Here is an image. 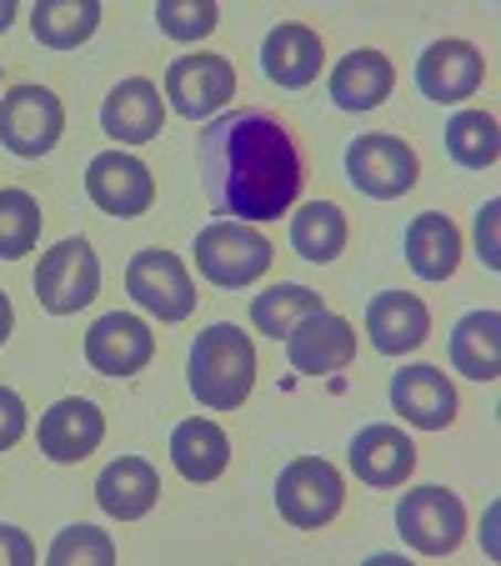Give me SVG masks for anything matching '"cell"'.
Wrapping results in <instances>:
<instances>
[{
  "label": "cell",
  "instance_id": "obj_1",
  "mask_svg": "<svg viewBox=\"0 0 501 566\" xmlns=\"http://www.w3.org/2000/svg\"><path fill=\"white\" fill-rule=\"evenodd\" d=\"M201 186L211 211L281 221L301 196V150L271 111H231L201 130Z\"/></svg>",
  "mask_w": 501,
  "mask_h": 566
},
{
  "label": "cell",
  "instance_id": "obj_2",
  "mask_svg": "<svg viewBox=\"0 0 501 566\" xmlns=\"http://www.w3.org/2000/svg\"><path fill=\"white\" fill-rule=\"evenodd\" d=\"M186 381L201 407L236 411L257 386V346L236 321H216L191 342V366Z\"/></svg>",
  "mask_w": 501,
  "mask_h": 566
},
{
  "label": "cell",
  "instance_id": "obj_3",
  "mask_svg": "<svg viewBox=\"0 0 501 566\" xmlns=\"http://www.w3.org/2000/svg\"><path fill=\"white\" fill-rule=\"evenodd\" d=\"M196 266L211 286L241 291L271 271V241L246 221H211L196 235Z\"/></svg>",
  "mask_w": 501,
  "mask_h": 566
},
{
  "label": "cell",
  "instance_id": "obj_4",
  "mask_svg": "<svg viewBox=\"0 0 501 566\" xmlns=\"http://www.w3.org/2000/svg\"><path fill=\"white\" fill-rule=\"evenodd\" d=\"M346 506V481L342 471L321 457H296L291 467H281L276 476V512L286 516L301 532H316V526H331L336 512Z\"/></svg>",
  "mask_w": 501,
  "mask_h": 566
},
{
  "label": "cell",
  "instance_id": "obj_5",
  "mask_svg": "<svg viewBox=\"0 0 501 566\" xmlns=\"http://www.w3.org/2000/svg\"><path fill=\"white\" fill-rule=\"evenodd\" d=\"M101 291V261L91 251L86 235H65L61 247H51L35 266V301L51 316H71V311L91 306Z\"/></svg>",
  "mask_w": 501,
  "mask_h": 566
},
{
  "label": "cell",
  "instance_id": "obj_6",
  "mask_svg": "<svg viewBox=\"0 0 501 566\" xmlns=\"http://www.w3.org/2000/svg\"><path fill=\"white\" fill-rule=\"evenodd\" d=\"M396 532L411 552L447 556L467 536V512H461L457 492H447V486H411L396 506Z\"/></svg>",
  "mask_w": 501,
  "mask_h": 566
},
{
  "label": "cell",
  "instance_id": "obj_7",
  "mask_svg": "<svg viewBox=\"0 0 501 566\" xmlns=\"http://www.w3.org/2000/svg\"><path fill=\"white\" fill-rule=\"evenodd\" d=\"M65 130V106L45 86H11L0 101V146L21 160H35L55 150Z\"/></svg>",
  "mask_w": 501,
  "mask_h": 566
},
{
  "label": "cell",
  "instance_id": "obj_8",
  "mask_svg": "<svg viewBox=\"0 0 501 566\" xmlns=\"http://www.w3.org/2000/svg\"><path fill=\"white\" fill-rule=\"evenodd\" d=\"M416 176H421L416 150L406 146L401 136L372 130V136H356L352 146H346V181H352L362 196L396 201V196H406L416 186Z\"/></svg>",
  "mask_w": 501,
  "mask_h": 566
},
{
  "label": "cell",
  "instance_id": "obj_9",
  "mask_svg": "<svg viewBox=\"0 0 501 566\" xmlns=\"http://www.w3.org/2000/svg\"><path fill=\"white\" fill-rule=\"evenodd\" d=\"M126 291L140 311H150L156 321H186L196 311V286L191 271L181 266V256L171 251H136L126 266Z\"/></svg>",
  "mask_w": 501,
  "mask_h": 566
},
{
  "label": "cell",
  "instance_id": "obj_10",
  "mask_svg": "<svg viewBox=\"0 0 501 566\" xmlns=\"http://www.w3.org/2000/svg\"><path fill=\"white\" fill-rule=\"evenodd\" d=\"M231 91H236L231 61L211 55V51L181 55V61H171V71H166V96H171V106L181 111L186 120L216 116V111L231 101Z\"/></svg>",
  "mask_w": 501,
  "mask_h": 566
},
{
  "label": "cell",
  "instance_id": "obj_11",
  "mask_svg": "<svg viewBox=\"0 0 501 566\" xmlns=\"http://www.w3.org/2000/svg\"><path fill=\"white\" fill-rule=\"evenodd\" d=\"M281 342H286V361L296 366L301 376H336L342 366H352V356H356L352 321L336 316V311H316V316L296 321Z\"/></svg>",
  "mask_w": 501,
  "mask_h": 566
},
{
  "label": "cell",
  "instance_id": "obj_12",
  "mask_svg": "<svg viewBox=\"0 0 501 566\" xmlns=\"http://www.w3.org/2000/svg\"><path fill=\"white\" fill-rule=\"evenodd\" d=\"M86 196L106 216H146L156 201V181H150L146 160L126 156V150H101L86 166Z\"/></svg>",
  "mask_w": 501,
  "mask_h": 566
},
{
  "label": "cell",
  "instance_id": "obj_13",
  "mask_svg": "<svg viewBox=\"0 0 501 566\" xmlns=\"http://www.w3.org/2000/svg\"><path fill=\"white\" fill-rule=\"evenodd\" d=\"M481 81H487V61L471 41H431L416 61V86L437 106L467 101L471 91H481Z\"/></svg>",
  "mask_w": 501,
  "mask_h": 566
},
{
  "label": "cell",
  "instance_id": "obj_14",
  "mask_svg": "<svg viewBox=\"0 0 501 566\" xmlns=\"http://www.w3.org/2000/svg\"><path fill=\"white\" fill-rule=\"evenodd\" d=\"M150 356H156V336L146 321L126 311H111L86 332V361L101 376H136L140 366H150Z\"/></svg>",
  "mask_w": 501,
  "mask_h": 566
},
{
  "label": "cell",
  "instance_id": "obj_15",
  "mask_svg": "<svg viewBox=\"0 0 501 566\" xmlns=\"http://www.w3.org/2000/svg\"><path fill=\"white\" fill-rule=\"evenodd\" d=\"M101 126L106 136H116L121 146H146L166 126V106H160L156 81L146 75H126L121 86H111V96L101 101Z\"/></svg>",
  "mask_w": 501,
  "mask_h": 566
},
{
  "label": "cell",
  "instance_id": "obj_16",
  "mask_svg": "<svg viewBox=\"0 0 501 566\" xmlns=\"http://www.w3.org/2000/svg\"><path fill=\"white\" fill-rule=\"evenodd\" d=\"M392 407L421 431H447L457 421V386L437 366H401L392 376Z\"/></svg>",
  "mask_w": 501,
  "mask_h": 566
},
{
  "label": "cell",
  "instance_id": "obj_17",
  "mask_svg": "<svg viewBox=\"0 0 501 566\" xmlns=\"http://www.w3.org/2000/svg\"><path fill=\"white\" fill-rule=\"evenodd\" d=\"M101 437H106V417L86 396H65L41 417V451L51 461H61V467L86 461L101 447Z\"/></svg>",
  "mask_w": 501,
  "mask_h": 566
},
{
  "label": "cell",
  "instance_id": "obj_18",
  "mask_svg": "<svg viewBox=\"0 0 501 566\" xmlns=\"http://www.w3.org/2000/svg\"><path fill=\"white\" fill-rule=\"evenodd\" d=\"M431 332V311L421 296L411 291H382V296L366 306V336L382 356H406L427 342Z\"/></svg>",
  "mask_w": 501,
  "mask_h": 566
},
{
  "label": "cell",
  "instance_id": "obj_19",
  "mask_svg": "<svg viewBox=\"0 0 501 566\" xmlns=\"http://www.w3.org/2000/svg\"><path fill=\"white\" fill-rule=\"evenodd\" d=\"M321 61H326V45H321V35L301 21L276 25V31L267 35V45H261V71H267V81L281 91L311 86L321 75Z\"/></svg>",
  "mask_w": 501,
  "mask_h": 566
},
{
  "label": "cell",
  "instance_id": "obj_20",
  "mask_svg": "<svg viewBox=\"0 0 501 566\" xmlns=\"http://www.w3.org/2000/svg\"><path fill=\"white\" fill-rule=\"evenodd\" d=\"M416 467V447L401 427H362L352 437V471L366 486H401Z\"/></svg>",
  "mask_w": 501,
  "mask_h": 566
},
{
  "label": "cell",
  "instance_id": "obj_21",
  "mask_svg": "<svg viewBox=\"0 0 501 566\" xmlns=\"http://www.w3.org/2000/svg\"><path fill=\"white\" fill-rule=\"evenodd\" d=\"M156 496H160V476H156V467L140 457L111 461V467L96 476V502H101V512L116 516V522L146 516L150 506H156Z\"/></svg>",
  "mask_w": 501,
  "mask_h": 566
},
{
  "label": "cell",
  "instance_id": "obj_22",
  "mask_svg": "<svg viewBox=\"0 0 501 566\" xmlns=\"http://www.w3.org/2000/svg\"><path fill=\"white\" fill-rule=\"evenodd\" d=\"M406 266L421 281H447L461 261V231L451 216L441 211H421L411 226H406Z\"/></svg>",
  "mask_w": 501,
  "mask_h": 566
},
{
  "label": "cell",
  "instance_id": "obj_23",
  "mask_svg": "<svg viewBox=\"0 0 501 566\" xmlns=\"http://www.w3.org/2000/svg\"><path fill=\"white\" fill-rule=\"evenodd\" d=\"M396 86V71L382 51H352L331 71V101L342 111H376Z\"/></svg>",
  "mask_w": 501,
  "mask_h": 566
},
{
  "label": "cell",
  "instance_id": "obj_24",
  "mask_svg": "<svg viewBox=\"0 0 501 566\" xmlns=\"http://www.w3.org/2000/svg\"><path fill=\"white\" fill-rule=\"evenodd\" d=\"M171 461L186 481H216L231 461V437L206 417H186L171 431Z\"/></svg>",
  "mask_w": 501,
  "mask_h": 566
},
{
  "label": "cell",
  "instance_id": "obj_25",
  "mask_svg": "<svg viewBox=\"0 0 501 566\" xmlns=\"http://www.w3.org/2000/svg\"><path fill=\"white\" fill-rule=\"evenodd\" d=\"M451 366L471 381H497L501 376V316L497 311H471L451 332Z\"/></svg>",
  "mask_w": 501,
  "mask_h": 566
},
{
  "label": "cell",
  "instance_id": "obj_26",
  "mask_svg": "<svg viewBox=\"0 0 501 566\" xmlns=\"http://www.w3.org/2000/svg\"><path fill=\"white\" fill-rule=\"evenodd\" d=\"M291 247H296L301 261L311 266H326V261L342 256L346 247V216L336 201H311L291 216Z\"/></svg>",
  "mask_w": 501,
  "mask_h": 566
},
{
  "label": "cell",
  "instance_id": "obj_27",
  "mask_svg": "<svg viewBox=\"0 0 501 566\" xmlns=\"http://www.w3.org/2000/svg\"><path fill=\"white\" fill-rule=\"evenodd\" d=\"M35 41L51 51H75L81 41H91L101 25V6L96 0H41L31 11Z\"/></svg>",
  "mask_w": 501,
  "mask_h": 566
},
{
  "label": "cell",
  "instance_id": "obj_28",
  "mask_svg": "<svg viewBox=\"0 0 501 566\" xmlns=\"http://www.w3.org/2000/svg\"><path fill=\"white\" fill-rule=\"evenodd\" d=\"M316 311H326L321 306V296L311 286H291V281H281V286H271V291H261L257 301H251V326H257L261 336H286L296 321H306V316H316Z\"/></svg>",
  "mask_w": 501,
  "mask_h": 566
},
{
  "label": "cell",
  "instance_id": "obj_29",
  "mask_svg": "<svg viewBox=\"0 0 501 566\" xmlns=\"http://www.w3.org/2000/svg\"><path fill=\"white\" fill-rule=\"evenodd\" d=\"M447 150L457 166H467V171L497 166V150H501L497 116H487V111H457L447 126Z\"/></svg>",
  "mask_w": 501,
  "mask_h": 566
},
{
  "label": "cell",
  "instance_id": "obj_30",
  "mask_svg": "<svg viewBox=\"0 0 501 566\" xmlns=\"http://www.w3.org/2000/svg\"><path fill=\"white\" fill-rule=\"evenodd\" d=\"M41 201L21 186L0 191V261H21L41 241Z\"/></svg>",
  "mask_w": 501,
  "mask_h": 566
},
{
  "label": "cell",
  "instance_id": "obj_31",
  "mask_svg": "<svg viewBox=\"0 0 501 566\" xmlns=\"http://www.w3.org/2000/svg\"><path fill=\"white\" fill-rule=\"evenodd\" d=\"M45 556H51V566H75V562H81V566H111V562H116V542H111L101 526L81 522V526H65V532L51 542V552H45Z\"/></svg>",
  "mask_w": 501,
  "mask_h": 566
},
{
  "label": "cell",
  "instance_id": "obj_32",
  "mask_svg": "<svg viewBox=\"0 0 501 566\" xmlns=\"http://www.w3.org/2000/svg\"><path fill=\"white\" fill-rule=\"evenodd\" d=\"M216 6L211 0H160L156 6V25L160 35H171V41L191 45V41H206L216 31Z\"/></svg>",
  "mask_w": 501,
  "mask_h": 566
},
{
  "label": "cell",
  "instance_id": "obj_33",
  "mask_svg": "<svg viewBox=\"0 0 501 566\" xmlns=\"http://www.w3.org/2000/svg\"><path fill=\"white\" fill-rule=\"evenodd\" d=\"M25 437V401L0 386V451H11Z\"/></svg>",
  "mask_w": 501,
  "mask_h": 566
},
{
  "label": "cell",
  "instance_id": "obj_34",
  "mask_svg": "<svg viewBox=\"0 0 501 566\" xmlns=\"http://www.w3.org/2000/svg\"><path fill=\"white\" fill-rule=\"evenodd\" d=\"M497 206L501 201H487L477 216V251H481V266L497 271L501 266V251H497Z\"/></svg>",
  "mask_w": 501,
  "mask_h": 566
},
{
  "label": "cell",
  "instance_id": "obj_35",
  "mask_svg": "<svg viewBox=\"0 0 501 566\" xmlns=\"http://www.w3.org/2000/svg\"><path fill=\"white\" fill-rule=\"evenodd\" d=\"M35 562V542L21 526H0V566H31Z\"/></svg>",
  "mask_w": 501,
  "mask_h": 566
},
{
  "label": "cell",
  "instance_id": "obj_36",
  "mask_svg": "<svg viewBox=\"0 0 501 566\" xmlns=\"http://www.w3.org/2000/svg\"><path fill=\"white\" fill-rule=\"evenodd\" d=\"M11 326H15V311H11V296L0 291V346H6V336H11Z\"/></svg>",
  "mask_w": 501,
  "mask_h": 566
},
{
  "label": "cell",
  "instance_id": "obj_37",
  "mask_svg": "<svg viewBox=\"0 0 501 566\" xmlns=\"http://www.w3.org/2000/svg\"><path fill=\"white\" fill-rule=\"evenodd\" d=\"M15 21V0H0V31H11Z\"/></svg>",
  "mask_w": 501,
  "mask_h": 566
}]
</instances>
